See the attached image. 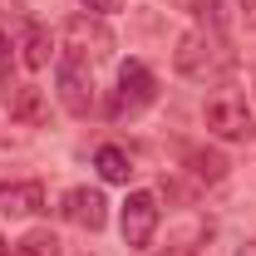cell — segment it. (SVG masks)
Masks as SVG:
<instances>
[{
	"label": "cell",
	"instance_id": "15",
	"mask_svg": "<svg viewBox=\"0 0 256 256\" xmlns=\"http://www.w3.org/2000/svg\"><path fill=\"white\" fill-rule=\"evenodd\" d=\"M84 10L89 15H114V10H124V0H84Z\"/></svg>",
	"mask_w": 256,
	"mask_h": 256
},
{
	"label": "cell",
	"instance_id": "6",
	"mask_svg": "<svg viewBox=\"0 0 256 256\" xmlns=\"http://www.w3.org/2000/svg\"><path fill=\"white\" fill-rule=\"evenodd\" d=\"M60 212H64V222L84 226V232H104V222H108V202H104L98 188H69Z\"/></svg>",
	"mask_w": 256,
	"mask_h": 256
},
{
	"label": "cell",
	"instance_id": "12",
	"mask_svg": "<svg viewBox=\"0 0 256 256\" xmlns=\"http://www.w3.org/2000/svg\"><path fill=\"white\" fill-rule=\"evenodd\" d=\"M15 256H64V252H60V236H54V232H30V236L15 246Z\"/></svg>",
	"mask_w": 256,
	"mask_h": 256
},
{
	"label": "cell",
	"instance_id": "4",
	"mask_svg": "<svg viewBox=\"0 0 256 256\" xmlns=\"http://www.w3.org/2000/svg\"><path fill=\"white\" fill-rule=\"evenodd\" d=\"M158 98V79L143 60H128L118 69V98H114V114H138Z\"/></svg>",
	"mask_w": 256,
	"mask_h": 256
},
{
	"label": "cell",
	"instance_id": "3",
	"mask_svg": "<svg viewBox=\"0 0 256 256\" xmlns=\"http://www.w3.org/2000/svg\"><path fill=\"white\" fill-rule=\"evenodd\" d=\"M64 50L79 64H98L114 54V30L104 25V15H69L64 20Z\"/></svg>",
	"mask_w": 256,
	"mask_h": 256
},
{
	"label": "cell",
	"instance_id": "14",
	"mask_svg": "<svg viewBox=\"0 0 256 256\" xmlns=\"http://www.w3.org/2000/svg\"><path fill=\"white\" fill-rule=\"evenodd\" d=\"M168 5H178V10H188V15H212V20H217V10H222V0H168Z\"/></svg>",
	"mask_w": 256,
	"mask_h": 256
},
{
	"label": "cell",
	"instance_id": "1",
	"mask_svg": "<svg viewBox=\"0 0 256 256\" xmlns=\"http://www.w3.org/2000/svg\"><path fill=\"white\" fill-rule=\"evenodd\" d=\"M172 64L178 74L192 79V84H217L232 74V50L222 44V34H207V30H188L172 50Z\"/></svg>",
	"mask_w": 256,
	"mask_h": 256
},
{
	"label": "cell",
	"instance_id": "11",
	"mask_svg": "<svg viewBox=\"0 0 256 256\" xmlns=\"http://www.w3.org/2000/svg\"><path fill=\"white\" fill-rule=\"evenodd\" d=\"M188 162H192V172H197L202 182H222L226 178V158L212 153V148H188Z\"/></svg>",
	"mask_w": 256,
	"mask_h": 256
},
{
	"label": "cell",
	"instance_id": "16",
	"mask_svg": "<svg viewBox=\"0 0 256 256\" xmlns=\"http://www.w3.org/2000/svg\"><path fill=\"white\" fill-rule=\"evenodd\" d=\"M10 74V40H5V30H0V79Z\"/></svg>",
	"mask_w": 256,
	"mask_h": 256
},
{
	"label": "cell",
	"instance_id": "17",
	"mask_svg": "<svg viewBox=\"0 0 256 256\" xmlns=\"http://www.w3.org/2000/svg\"><path fill=\"white\" fill-rule=\"evenodd\" d=\"M236 256H256V242H242V246H236Z\"/></svg>",
	"mask_w": 256,
	"mask_h": 256
},
{
	"label": "cell",
	"instance_id": "8",
	"mask_svg": "<svg viewBox=\"0 0 256 256\" xmlns=\"http://www.w3.org/2000/svg\"><path fill=\"white\" fill-rule=\"evenodd\" d=\"M40 207H44L40 182H0V212L5 217H34Z\"/></svg>",
	"mask_w": 256,
	"mask_h": 256
},
{
	"label": "cell",
	"instance_id": "10",
	"mask_svg": "<svg viewBox=\"0 0 256 256\" xmlns=\"http://www.w3.org/2000/svg\"><path fill=\"white\" fill-rule=\"evenodd\" d=\"M20 50H25L20 60L30 64V69H44V64H50V34L40 30L34 20H25V25H20Z\"/></svg>",
	"mask_w": 256,
	"mask_h": 256
},
{
	"label": "cell",
	"instance_id": "13",
	"mask_svg": "<svg viewBox=\"0 0 256 256\" xmlns=\"http://www.w3.org/2000/svg\"><path fill=\"white\" fill-rule=\"evenodd\" d=\"M15 118H25V124H40V118H44L40 89H20V94H15Z\"/></svg>",
	"mask_w": 256,
	"mask_h": 256
},
{
	"label": "cell",
	"instance_id": "5",
	"mask_svg": "<svg viewBox=\"0 0 256 256\" xmlns=\"http://www.w3.org/2000/svg\"><path fill=\"white\" fill-rule=\"evenodd\" d=\"M118 226H124V242H128V246H148L153 232H158V197H153V192H128Z\"/></svg>",
	"mask_w": 256,
	"mask_h": 256
},
{
	"label": "cell",
	"instance_id": "2",
	"mask_svg": "<svg viewBox=\"0 0 256 256\" xmlns=\"http://www.w3.org/2000/svg\"><path fill=\"white\" fill-rule=\"evenodd\" d=\"M202 124H207V133H217V138H226V143H246L256 133V114L252 104L242 94H232V89H222V94H212L207 104H202Z\"/></svg>",
	"mask_w": 256,
	"mask_h": 256
},
{
	"label": "cell",
	"instance_id": "7",
	"mask_svg": "<svg viewBox=\"0 0 256 256\" xmlns=\"http://www.w3.org/2000/svg\"><path fill=\"white\" fill-rule=\"evenodd\" d=\"M54 74H60V104H64V108H69V114H79V118H84V114L94 108V84L84 79V64H79V60H69V54H64Z\"/></svg>",
	"mask_w": 256,
	"mask_h": 256
},
{
	"label": "cell",
	"instance_id": "18",
	"mask_svg": "<svg viewBox=\"0 0 256 256\" xmlns=\"http://www.w3.org/2000/svg\"><path fill=\"white\" fill-rule=\"evenodd\" d=\"M0 256H5V236H0Z\"/></svg>",
	"mask_w": 256,
	"mask_h": 256
},
{
	"label": "cell",
	"instance_id": "9",
	"mask_svg": "<svg viewBox=\"0 0 256 256\" xmlns=\"http://www.w3.org/2000/svg\"><path fill=\"white\" fill-rule=\"evenodd\" d=\"M94 168H98L104 182H128V178H133V158H128L118 143H104L94 153Z\"/></svg>",
	"mask_w": 256,
	"mask_h": 256
}]
</instances>
